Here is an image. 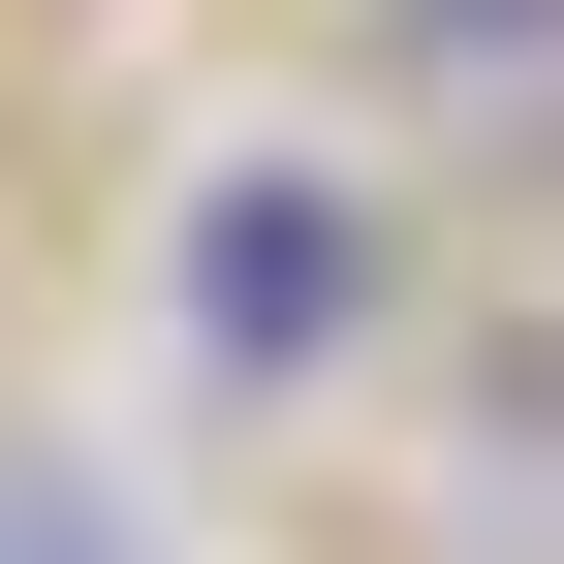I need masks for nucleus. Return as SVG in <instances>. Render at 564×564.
Instances as JSON below:
<instances>
[{
  "label": "nucleus",
  "mask_w": 564,
  "mask_h": 564,
  "mask_svg": "<svg viewBox=\"0 0 564 564\" xmlns=\"http://www.w3.org/2000/svg\"><path fill=\"white\" fill-rule=\"evenodd\" d=\"M0 564H126V533H95V502H63V470H0Z\"/></svg>",
  "instance_id": "obj_1"
}]
</instances>
